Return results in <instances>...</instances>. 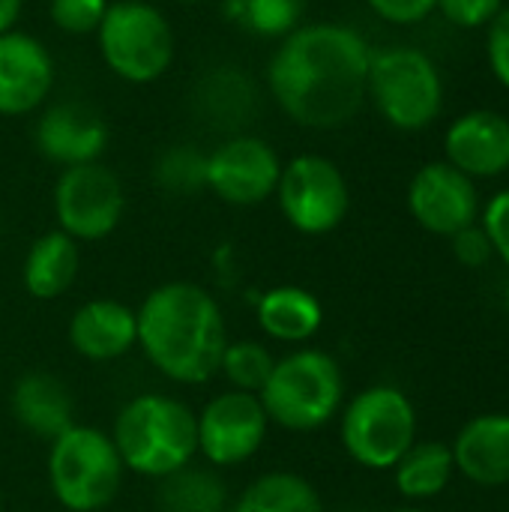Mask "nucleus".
Returning <instances> with one entry per match:
<instances>
[{
    "label": "nucleus",
    "mask_w": 509,
    "mask_h": 512,
    "mask_svg": "<svg viewBox=\"0 0 509 512\" xmlns=\"http://www.w3.org/2000/svg\"><path fill=\"white\" fill-rule=\"evenodd\" d=\"M156 183L171 195H192L207 189V156L195 147H168L156 162Z\"/></svg>",
    "instance_id": "bb28decb"
},
{
    "label": "nucleus",
    "mask_w": 509,
    "mask_h": 512,
    "mask_svg": "<svg viewBox=\"0 0 509 512\" xmlns=\"http://www.w3.org/2000/svg\"><path fill=\"white\" fill-rule=\"evenodd\" d=\"M504 306H507V312H509V285H507V294H504Z\"/></svg>",
    "instance_id": "f704fd0d"
},
{
    "label": "nucleus",
    "mask_w": 509,
    "mask_h": 512,
    "mask_svg": "<svg viewBox=\"0 0 509 512\" xmlns=\"http://www.w3.org/2000/svg\"><path fill=\"white\" fill-rule=\"evenodd\" d=\"M174 3H204V0H174Z\"/></svg>",
    "instance_id": "e433bc0d"
},
{
    "label": "nucleus",
    "mask_w": 509,
    "mask_h": 512,
    "mask_svg": "<svg viewBox=\"0 0 509 512\" xmlns=\"http://www.w3.org/2000/svg\"><path fill=\"white\" fill-rule=\"evenodd\" d=\"M489 63L498 81L509 87V9H501L489 24Z\"/></svg>",
    "instance_id": "2f4dec72"
},
{
    "label": "nucleus",
    "mask_w": 509,
    "mask_h": 512,
    "mask_svg": "<svg viewBox=\"0 0 509 512\" xmlns=\"http://www.w3.org/2000/svg\"><path fill=\"white\" fill-rule=\"evenodd\" d=\"M231 512H324V507L309 480L288 471H273L243 489Z\"/></svg>",
    "instance_id": "4be33fe9"
},
{
    "label": "nucleus",
    "mask_w": 509,
    "mask_h": 512,
    "mask_svg": "<svg viewBox=\"0 0 509 512\" xmlns=\"http://www.w3.org/2000/svg\"><path fill=\"white\" fill-rule=\"evenodd\" d=\"M126 210V192L120 177L99 165H72L63 168L54 186V213L63 234L75 243H93L108 237Z\"/></svg>",
    "instance_id": "9d476101"
},
{
    "label": "nucleus",
    "mask_w": 509,
    "mask_h": 512,
    "mask_svg": "<svg viewBox=\"0 0 509 512\" xmlns=\"http://www.w3.org/2000/svg\"><path fill=\"white\" fill-rule=\"evenodd\" d=\"M453 450L456 468L477 486L498 489L509 483V414H483L471 420Z\"/></svg>",
    "instance_id": "a211bd4d"
},
{
    "label": "nucleus",
    "mask_w": 509,
    "mask_h": 512,
    "mask_svg": "<svg viewBox=\"0 0 509 512\" xmlns=\"http://www.w3.org/2000/svg\"><path fill=\"white\" fill-rule=\"evenodd\" d=\"M384 21L393 24H417L432 9H438V0H366Z\"/></svg>",
    "instance_id": "473e14b6"
},
{
    "label": "nucleus",
    "mask_w": 509,
    "mask_h": 512,
    "mask_svg": "<svg viewBox=\"0 0 509 512\" xmlns=\"http://www.w3.org/2000/svg\"><path fill=\"white\" fill-rule=\"evenodd\" d=\"M123 468L165 480L192 465L198 453V420L174 396L144 393L123 405L111 435Z\"/></svg>",
    "instance_id": "7ed1b4c3"
},
{
    "label": "nucleus",
    "mask_w": 509,
    "mask_h": 512,
    "mask_svg": "<svg viewBox=\"0 0 509 512\" xmlns=\"http://www.w3.org/2000/svg\"><path fill=\"white\" fill-rule=\"evenodd\" d=\"M324 321L318 297L297 285H279L258 300V324L276 342H309Z\"/></svg>",
    "instance_id": "412c9836"
},
{
    "label": "nucleus",
    "mask_w": 509,
    "mask_h": 512,
    "mask_svg": "<svg viewBox=\"0 0 509 512\" xmlns=\"http://www.w3.org/2000/svg\"><path fill=\"white\" fill-rule=\"evenodd\" d=\"M198 420V453L210 465L234 468L252 459L267 438V411L255 393L228 390L213 396Z\"/></svg>",
    "instance_id": "9b49d317"
},
{
    "label": "nucleus",
    "mask_w": 509,
    "mask_h": 512,
    "mask_svg": "<svg viewBox=\"0 0 509 512\" xmlns=\"http://www.w3.org/2000/svg\"><path fill=\"white\" fill-rule=\"evenodd\" d=\"M456 471L453 450L438 441L414 444L396 465V486L405 498H435L447 489Z\"/></svg>",
    "instance_id": "5701e85b"
},
{
    "label": "nucleus",
    "mask_w": 509,
    "mask_h": 512,
    "mask_svg": "<svg viewBox=\"0 0 509 512\" xmlns=\"http://www.w3.org/2000/svg\"><path fill=\"white\" fill-rule=\"evenodd\" d=\"M36 147L60 168L99 162L108 147V126L84 102H57L36 123Z\"/></svg>",
    "instance_id": "2eb2a0df"
},
{
    "label": "nucleus",
    "mask_w": 509,
    "mask_h": 512,
    "mask_svg": "<svg viewBox=\"0 0 509 512\" xmlns=\"http://www.w3.org/2000/svg\"><path fill=\"white\" fill-rule=\"evenodd\" d=\"M0 512H3V495H0Z\"/></svg>",
    "instance_id": "58836bf2"
},
{
    "label": "nucleus",
    "mask_w": 509,
    "mask_h": 512,
    "mask_svg": "<svg viewBox=\"0 0 509 512\" xmlns=\"http://www.w3.org/2000/svg\"><path fill=\"white\" fill-rule=\"evenodd\" d=\"M96 42L105 66L126 84H153L174 63V30L162 9L144 0L108 3Z\"/></svg>",
    "instance_id": "423d86ee"
},
{
    "label": "nucleus",
    "mask_w": 509,
    "mask_h": 512,
    "mask_svg": "<svg viewBox=\"0 0 509 512\" xmlns=\"http://www.w3.org/2000/svg\"><path fill=\"white\" fill-rule=\"evenodd\" d=\"M225 483L198 468H180L159 486L162 512H225Z\"/></svg>",
    "instance_id": "393cba45"
},
{
    "label": "nucleus",
    "mask_w": 509,
    "mask_h": 512,
    "mask_svg": "<svg viewBox=\"0 0 509 512\" xmlns=\"http://www.w3.org/2000/svg\"><path fill=\"white\" fill-rule=\"evenodd\" d=\"M408 207L426 231L453 237L474 225L477 189L474 180L450 162H432L414 174L408 186Z\"/></svg>",
    "instance_id": "ddd939ff"
},
{
    "label": "nucleus",
    "mask_w": 509,
    "mask_h": 512,
    "mask_svg": "<svg viewBox=\"0 0 509 512\" xmlns=\"http://www.w3.org/2000/svg\"><path fill=\"white\" fill-rule=\"evenodd\" d=\"M417 414L411 399L396 387H369L351 399L342 414V444L348 456L369 468L387 471L414 447Z\"/></svg>",
    "instance_id": "0eeeda50"
},
{
    "label": "nucleus",
    "mask_w": 509,
    "mask_h": 512,
    "mask_svg": "<svg viewBox=\"0 0 509 512\" xmlns=\"http://www.w3.org/2000/svg\"><path fill=\"white\" fill-rule=\"evenodd\" d=\"M105 12H108V0H51L48 3L51 24L72 36L96 33Z\"/></svg>",
    "instance_id": "cd10ccee"
},
{
    "label": "nucleus",
    "mask_w": 509,
    "mask_h": 512,
    "mask_svg": "<svg viewBox=\"0 0 509 512\" xmlns=\"http://www.w3.org/2000/svg\"><path fill=\"white\" fill-rule=\"evenodd\" d=\"M273 366H276V360H273V354L261 342L240 339V342H228L225 345L219 372L231 381L234 390H243V393H255L258 396L264 390Z\"/></svg>",
    "instance_id": "a878e982"
},
{
    "label": "nucleus",
    "mask_w": 509,
    "mask_h": 512,
    "mask_svg": "<svg viewBox=\"0 0 509 512\" xmlns=\"http://www.w3.org/2000/svg\"><path fill=\"white\" fill-rule=\"evenodd\" d=\"M369 42L345 24H300L279 39L267 63L276 105L306 129H336L354 120L369 96Z\"/></svg>",
    "instance_id": "f257e3e1"
},
{
    "label": "nucleus",
    "mask_w": 509,
    "mask_h": 512,
    "mask_svg": "<svg viewBox=\"0 0 509 512\" xmlns=\"http://www.w3.org/2000/svg\"><path fill=\"white\" fill-rule=\"evenodd\" d=\"M21 6H24V0H0V33L15 30V24L21 18Z\"/></svg>",
    "instance_id": "72a5a7b5"
},
{
    "label": "nucleus",
    "mask_w": 509,
    "mask_h": 512,
    "mask_svg": "<svg viewBox=\"0 0 509 512\" xmlns=\"http://www.w3.org/2000/svg\"><path fill=\"white\" fill-rule=\"evenodd\" d=\"M345 396L339 363L315 348H300L276 360L264 390L258 393L267 420L291 432H315L327 426Z\"/></svg>",
    "instance_id": "20e7f679"
},
{
    "label": "nucleus",
    "mask_w": 509,
    "mask_h": 512,
    "mask_svg": "<svg viewBox=\"0 0 509 512\" xmlns=\"http://www.w3.org/2000/svg\"><path fill=\"white\" fill-rule=\"evenodd\" d=\"M276 201L294 231L321 237L345 222L351 207V192L345 174L333 159L318 153H303L282 165Z\"/></svg>",
    "instance_id": "1a4fd4ad"
},
{
    "label": "nucleus",
    "mask_w": 509,
    "mask_h": 512,
    "mask_svg": "<svg viewBox=\"0 0 509 512\" xmlns=\"http://www.w3.org/2000/svg\"><path fill=\"white\" fill-rule=\"evenodd\" d=\"M123 471L111 435L93 426H69L51 441L48 483L66 510L96 512L108 507L120 492Z\"/></svg>",
    "instance_id": "39448f33"
},
{
    "label": "nucleus",
    "mask_w": 509,
    "mask_h": 512,
    "mask_svg": "<svg viewBox=\"0 0 509 512\" xmlns=\"http://www.w3.org/2000/svg\"><path fill=\"white\" fill-rule=\"evenodd\" d=\"M447 159L462 174L495 177L509 168V120L498 111H468L447 129Z\"/></svg>",
    "instance_id": "dca6fc26"
},
{
    "label": "nucleus",
    "mask_w": 509,
    "mask_h": 512,
    "mask_svg": "<svg viewBox=\"0 0 509 512\" xmlns=\"http://www.w3.org/2000/svg\"><path fill=\"white\" fill-rule=\"evenodd\" d=\"M279 153L255 135H234L207 156V189L234 207H255L276 195Z\"/></svg>",
    "instance_id": "f8f14e48"
},
{
    "label": "nucleus",
    "mask_w": 509,
    "mask_h": 512,
    "mask_svg": "<svg viewBox=\"0 0 509 512\" xmlns=\"http://www.w3.org/2000/svg\"><path fill=\"white\" fill-rule=\"evenodd\" d=\"M504 0H438V9L456 27H483L504 9Z\"/></svg>",
    "instance_id": "c85d7f7f"
},
{
    "label": "nucleus",
    "mask_w": 509,
    "mask_h": 512,
    "mask_svg": "<svg viewBox=\"0 0 509 512\" xmlns=\"http://www.w3.org/2000/svg\"><path fill=\"white\" fill-rule=\"evenodd\" d=\"M0 237H3V216H0Z\"/></svg>",
    "instance_id": "4c0bfd02"
},
{
    "label": "nucleus",
    "mask_w": 509,
    "mask_h": 512,
    "mask_svg": "<svg viewBox=\"0 0 509 512\" xmlns=\"http://www.w3.org/2000/svg\"><path fill=\"white\" fill-rule=\"evenodd\" d=\"M369 96L390 126L417 132L441 114L444 84L429 54L417 48H387L372 54Z\"/></svg>",
    "instance_id": "6e6552de"
},
{
    "label": "nucleus",
    "mask_w": 509,
    "mask_h": 512,
    "mask_svg": "<svg viewBox=\"0 0 509 512\" xmlns=\"http://www.w3.org/2000/svg\"><path fill=\"white\" fill-rule=\"evenodd\" d=\"M54 87V57L42 39L6 30L0 33V117L33 114Z\"/></svg>",
    "instance_id": "4468645a"
},
{
    "label": "nucleus",
    "mask_w": 509,
    "mask_h": 512,
    "mask_svg": "<svg viewBox=\"0 0 509 512\" xmlns=\"http://www.w3.org/2000/svg\"><path fill=\"white\" fill-rule=\"evenodd\" d=\"M12 414L27 432L48 441L75 426L72 396L66 384L48 372H27L18 378V384L12 387Z\"/></svg>",
    "instance_id": "6ab92c4d"
},
{
    "label": "nucleus",
    "mask_w": 509,
    "mask_h": 512,
    "mask_svg": "<svg viewBox=\"0 0 509 512\" xmlns=\"http://www.w3.org/2000/svg\"><path fill=\"white\" fill-rule=\"evenodd\" d=\"M78 267H81L78 243L57 228V231H48L33 240V246L27 249V258H24L21 279H24V288L30 297L57 300L60 294H66L75 285Z\"/></svg>",
    "instance_id": "aec40b11"
},
{
    "label": "nucleus",
    "mask_w": 509,
    "mask_h": 512,
    "mask_svg": "<svg viewBox=\"0 0 509 512\" xmlns=\"http://www.w3.org/2000/svg\"><path fill=\"white\" fill-rule=\"evenodd\" d=\"M453 252L465 267H483L495 255L489 234L477 225H468L459 234H453Z\"/></svg>",
    "instance_id": "7c9ffc66"
},
{
    "label": "nucleus",
    "mask_w": 509,
    "mask_h": 512,
    "mask_svg": "<svg viewBox=\"0 0 509 512\" xmlns=\"http://www.w3.org/2000/svg\"><path fill=\"white\" fill-rule=\"evenodd\" d=\"M396 512H423V510H417V507H405V510H396Z\"/></svg>",
    "instance_id": "c9c22d12"
},
{
    "label": "nucleus",
    "mask_w": 509,
    "mask_h": 512,
    "mask_svg": "<svg viewBox=\"0 0 509 512\" xmlns=\"http://www.w3.org/2000/svg\"><path fill=\"white\" fill-rule=\"evenodd\" d=\"M135 315L138 345L165 378L204 384L219 375L228 336L210 291L192 282H165L147 294Z\"/></svg>",
    "instance_id": "f03ea898"
},
{
    "label": "nucleus",
    "mask_w": 509,
    "mask_h": 512,
    "mask_svg": "<svg viewBox=\"0 0 509 512\" xmlns=\"http://www.w3.org/2000/svg\"><path fill=\"white\" fill-rule=\"evenodd\" d=\"M483 231L489 234L492 240V249L507 261L509 267V189L507 192H498L486 213H483Z\"/></svg>",
    "instance_id": "c756f323"
},
{
    "label": "nucleus",
    "mask_w": 509,
    "mask_h": 512,
    "mask_svg": "<svg viewBox=\"0 0 509 512\" xmlns=\"http://www.w3.org/2000/svg\"><path fill=\"white\" fill-rule=\"evenodd\" d=\"M69 342L87 360H117L138 345V315L117 300H90L72 315Z\"/></svg>",
    "instance_id": "f3484780"
},
{
    "label": "nucleus",
    "mask_w": 509,
    "mask_h": 512,
    "mask_svg": "<svg viewBox=\"0 0 509 512\" xmlns=\"http://www.w3.org/2000/svg\"><path fill=\"white\" fill-rule=\"evenodd\" d=\"M225 18L258 39H285L300 27L306 0H222Z\"/></svg>",
    "instance_id": "b1692460"
}]
</instances>
